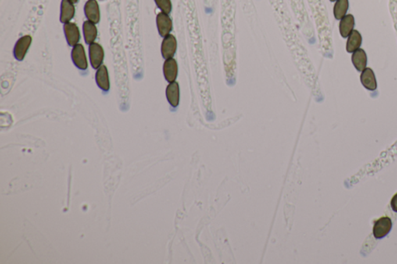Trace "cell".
I'll list each match as a JSON object with an SVG mask.
<instances>
[{"label": "cell", "mask_w": 397, "mask_h": 264, "mask_svg": "<svg viewBox=\"0 0 397 264\" xmlns=\"http://www.w3.org/2000/svg\"><path fill=\"white\" fill-rule=\"evenodd\" d=\"M72 59L74 65L80 70H87L88 69V61L83 44H78L73 47Z\"/></svg>", "instance_id": "1"}, {"label": "cell", "mask_w": 397, "mask_h": 264, "mask_svg": "<svg viewBox=\"0 0 397 264\" xmlns=\"http://www.w3.org/2000/svg\"><path fill=\"white\" fill-rule=\"evenodd\" d=\"M32 43V37L30 35H25L20 37L15 44L13 55L17 61H23L26 57Z\"/></svg>", "instance_id": "2"}, {"label": "cell", "mask_w": 397, "mask_h": 264, "mask_svg": "<svg viewBox=\"0 0 397 264\" xmlns=\"http://www.w3.org/2000/svg\"><path fill=\"white\" fill-rule=\"evenodd\" d=\"M90 59L92 67L94 69H98L102 66L104 59V51L102 46L97 43H93L90 45Z\"/></svg>", "instance_id": "3"}, {"label": "cell", "mask_w": 397, "mask_h": 264, "mask_svg": "<svg viewBox=\"0 0 397 264\" xmlns=\"http://www.w3.org/2000/svg\"><path fill=\"white\" fill-rule=\"evenodd\" d=\"M156 23L158 33L160 36L165 37L170 34L171 31L173 30V21L169 17V14L162 12L158 13L156 18Z\"/></svg>", "instance_id": "4"}, {"label": "cell", "mask_w": 397, "mask_h": 264, "mask_svg": "<svg viewBox=\"0 0 397 264\" xmlns=\"http://www.w3.org/2000/svg\"><path fill=\"white\" fill-rule=\"evenodd\" d=\"M84 12L89 21L95 24L99 23L100 10L97 0H88L85 4Z\"/></svg>", "instance_id": "5"}, {"label": "cell", "mask_w": 397, "mask_h": 264, "mask_svg": "<svg viewBox=\"0 0 397 264\" xmlns=\"http://www.w3.org/2000/svg\"><path fill=\"white\" fill-rule=\"evenodd\" d=\"M392 229V221L390 218L383 217L376 221L373 227V235L376 239H382L387 236Z\"/></svg>", "instance_id": "6"}, {"label": "cell", "mask_w": 397, "mask_h": 264, "mask_svg": "<svg viewBox=\"0 0 397 264\" xmlns=\"http://www.w3.org/2000/svg\"><path fill=\"white\" fill-rule=\"evenodd\" d=\"M177 49V40L172 34L164 37L162 44V55L165 60L174 57Z\"/></svg>", "instance_id": "7"}, {"label": "cell", "mask_w": 397, "mask_h": 264, "mask_svg": "<svg viewBox=\"0 0 397 264\" xmlns=\"http://www.w3.org/2000/svg\"><path fill=\"white\" fill-rule=\"evenodd\" d=\"M64 31H65V37L67 40L68 44L71 47H75L77 45L80 40V32L77 25L74 23H66L64 24Z\"/></svg>", "instance_id": "8"}, {"label": "cell", "mask_w": 397, "mask_h": 264, "mask_svg": "<svg viewBox=\"0 0 397 264\" xmlns=\"http://www.w3.org/2000/svg\"><path fill=\"white\" fill-rule=\"evenodd\" d=\"M163 73L165 80L168 83L176 82L178 76V64L176 59L172 58L165 60L163 65Z\"/></svg>", "instance_id": "9"}, {"label": "cell", "mask_w": 397, "mask_h": 264, "mask_svg": "<svg viewBox=\"0 0 397 264\" xmlns=\"http://www.w3.org/2000/svg\"><path fill=\"white\" fill-rule=\"evenodd\" d=\"M76 13L74 3L70 0H62L61 3L60 21L63 23H69L74 17Z\"/></svg>", "instance_id": "10"}, {"label": "cell", "mask_w": 397, "mask_h": 264, "mask_svg": "<svg viewBox=\"0 0 397 264\" xmlns=\"http://www.w3.org/2000/svg\"><path fill=\"white\" fill-rule=\"evenodd\" d=\"M96 81H97V86L100 88L103 91H107L109 89V74H108L107 68L105 65L99 68L96 74Z\"/></svg>", "instance_id": "11"}, {"label": "cell", "mask_w": 397, "mask_h": 264, "mask_svg": "<svg viewBox=\"0 0 397 264\" xmlns=\"http://www.w3.org/2000/svg\"><path fill=\"white\" fill-rule=\"evenodd\" d=\"M166 97L172 106L177 107L180 104V86L179 83L174 82L170 83L166 88Z\"/></svg>", "instance_id": "12"}, {"label": "cell", "mask_w": 397, "mask_h": 264, "mask_svg": "<svg viewBox=\"0 0 397 264\" xmlns=\"http://www.w3.org/2000/svg\"><path fill=\"white\" fill-rule=\"evenodd\" d=\"M361 82H362L364 87L367 89L371 90V91H374L377 88L376 76L371 69L366 68L362 71V75H361Z\"/></svg>", "instance_id": "13"}, {"label": "cell", "mask_w": 397, "mask_h": 264, "mask_svg": "<svg viewBox=\"0 0 397 264\" xmlns=\"http://www.w3.org/2000/svg\"><path fill=\"white\" fill-rule=\"evenodd\" d=\"M355 26V18L352 15L348 14L341 19L339 25L340 33L343 37H348L353 31Z\"/></svg>", "instance_id": "14"}, {"label": "cell", "mask_w": 397, "mask_h": 264, "mask_svg": "<svg viewBox=\"0 0 397 264\" xmlns=\"http://www.w3.org/2000/svg\"><path fill=\"white\" fill-rule=\"evenodd\" d=\"M97 26L95 23L90 21H86L83 23V34H84L85 41L87 44H91L94 43L97 37Z\"/></svg>", "instance_id": "15"}, {"label": "cell", "mask_w": 397, "mask_h": 264, "mask_svg": "<svg viewBox=\"0 0 397 264\" xmlns=\"http://www.w3.org/2000/svg\"><path fill=\"white\" fill-rule=\"evenodd\" d=\"M352 63L355 69L359 72H362L364 69H366L367 65V55L364 50L359 49L355 51L352 56Z\"/></svg>", "instance_id": "16"}, {"label": "cell", "mask_w": 397, "mask_h": 264, "mask_svg": "<svg viewBox=\"0 0 397 264\" xmlns=\"http://www.w3.org/2000/svg\"><path fill=\"white\" fill-rule=\"evenodd\" d=\"M362 36H361L360 33L357 30H353L348 36L346 45L347 51L349 53H354L357 50L359 49V47L362 44Z\"/></svg>", "instance_id": "17"}, {"label": "cell", "mask_w": 397, "mask_h": 264, "mask_svg": "<svg viewBox=\"0 0 397 264\" xmlns=\"http://www.w3.org/2000/svg\"><path fill=\"white\" fill-rule=\"evenodd\" d=\"M348 6H349L348 0H337L334 6V17L341 20L344 16H346Z\"/></svg>", "instance_id": "18"}, {"label": "cell", "mask_w": 397, "mask_h": 264, "mask_svg": "<svg viewBox=\"0 0 397 264\" xmlns=\"http://www.w3.org/2000/svg\"><path fill=\"white\" fill-rule=\"evenodd\" d=\"M157 6L162 10V12H165L166 14H169L172 11V2L171 0H155Z\"/></svg>", "instance_id": "19"}, {"label": "cell", "mask_w": 397, "mask_h": 264, "mask_svg": "<svg viewBox=\"0 0 397 264\" xmlns=\"http://www.w3.org/2000/svg\"><path fill=\"white\" fill-rule=\"evenodd\" d=\"M391 207L394 212H397V194H396L391 201Z\"/></svg>", "instance_id": "20"}, {"label": "cell", "mask_w": 397, "mask_h": 264, "mask_svg": "<svg viewBox=\"0 0 397 264\" xmlns=\"http://www.w3.org/2000/svg\"><path fill=\"white\" fill-rule=\"evenodd\" d=\"M70 1H71V2H72V3H74V4L76 3V2H79V0H70Z\"/></svg>", "instance_id": "21"}, {"label": "cell", "mask_w": 397, "mask_h": 264, "mask_svg": "<svg viewBox=\"0 0 397 264\" xmlns=\"http://www.w3.org/2000/svg\"><path fill=\"white\" fill-rule=\"evenodd\" d=\"M337 0H330V2H335Z\"/></svg>", "instance_id": "22"}]
</instances>
